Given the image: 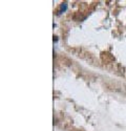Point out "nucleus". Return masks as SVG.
Here are the masks:
<instances>
[{
	"mask_svg": "<svg viewBox=\"0 0 126 131\" xmlns=\"http://www.w3.org/2000/svg\"><path fill=\"white\" fill-rule=\"evenodd\" d=\"M66 8H67V3H66V2L62 3V5H61V9H60V12H59L58 14H61L62 12H65V11H66Z\"/></svg>",
	"mask_w": 126,
	"mask_h": 131,
	"instance_id": "obj_1",
	"label": "nucleus"
}]
</instances>
